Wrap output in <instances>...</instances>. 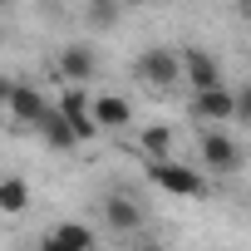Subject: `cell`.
I'll return each mask as SVG.
<instances>
[{"label":"cell","mask_w":251,"mask_h":251,"mask_svg":"<svg viewBox=\"0 0 251 251\" xmlns=\"http://www.w3.org/2000/svg\"><path fill=\"white\" fill-rule=\"evenodd\" d=\"M35 133H40V143H50L54 153H64V148H74V143H79L74 123L59 113V103H50V108H45V118H40V128H35Z\"/></svg>","instance_id":"52a82bcc"},{"label":"cell","mask_w":251,"mask_h":251,"mask_svg":"<svg viewBox=\"0 0 251 251\" xmlns=\"http://www.w3.org/2000/svg\"><path fill=\"white\" fill-rule=\"evenodd\" d=\"M40 251H69V246H64V241L50 231V236H40Z\"/></svg>","instance_id":"2e32d148"},{"label":"cell","mask_w":251,"mask_h":251,"mask_svg":"<svg viewBox=\"0 0 251 251\" xmlns=\"http://www.w3.org/2000/svg\"><path fill=\"white\" fill-rule=\"evenodd\" d=\"M148 182H158L163 192H173V197H207V182L192 173V168H182V163H148Z\"/></svg>","instance_id":"7a4b0ae2"},{"label":"cell","mask_w":251,"mask_h":251,"mask_svg":"<svg viewBox=\"0 0 251 251\" xmlns=\"http://www.w3.org/2000/svg\"><path fill=\"white\" fill-rule=\"evenodd\" d=\"M133 251H163V246H133Z\"/></svg>","instance_id":"ac0fdd59"},{"label":"cell","mask_w":251,"mask_h":251,"mask_svg":"<svg viewBox=\"0 0 251 251\" xmlns=\"http://www.w3.org/2000/svg\"><path fill=\"white\" fill-rule=\"evenodd\" d=\"M54 236H59V241H64L69 251H94V231H89L84 222H64V226H59Z\"/></svg>","instance_id":"4fadbf2b"},{"label":"cell","mask_w":251,"mask_h":251,"mask_svg":"<svg viewBox=\"0 0 251 251\" xmlns=\"http://www.w3.org/2000/svg\"><path fill=\"white\" fill-rule=\"evenodd\" d=\"M236 123H246V128H251V84L236 89Z\"/></svg>","instance_id":"9a60e30c"},{"label":"cell","mask_w":251,"mask_h":251,"mask_svg":"<svg viewBox=\"0 0 251 251\" xmlns=\"http://www.w3.org/2000/svg\"><path fill=\"white\" fill-rule=\"evenodd\" d=\"M59 74L84 89V84L94 79V50H89V45H69V50L59 54Z\"/></svg>","instance_id":"9c48e42d"},{"label":"cell","mask_w":251,"mask_h":251,"mask_svg":"<svg viewBox=\"0 0 251 251\" xmlns=\"http://www.w3.org/2000/svg\"><path fill=\"white\" fill-rule=\"evenodd\" d=\"M138 74L153 89H173L182 79V54H173V50H143L138 54Z\"/></svg>","instance_id":"277c9868"},{"label":"cell","mask_w":251,"mask_h":251,"mask_svg":"<svg viewBox=\"0 0 251 251\" xmlns=\"http://www.w3.org/2000/svg\"><path fill=\"white\" fill-rule=\"evenodd\" d=\"M197 153H202V163H207L212 173H236V168H241V148H236V138L222 133V128H207V133L197 138Z\"/></svg>","instance_id":"3957f363"},{"label":"cell","mask_w":251,"mask_h":251,"mask_svg":"<svg viewBox=\"0 0 251 251\" xmlns=\"http://www.w3.org/2000/svg\"><path fill=\"white\" fill-rule=\"evenodd\" d=\"M182 74H187L192 94L222 89V64H217V54H207V50H182Z\"/></svg>","instance_id":"5b68a950"},{"label":"cell","mask_w":251,"mask_h":251,"mask_svg":"<svg viewBox=\"0 0 251 251\" xmlns=\"http://www.w3.org/2000/svg\"><path fill=\"white\" fill-rule=\"evenodd\" d=\"M103 217H108L113 231H138V226H143V207H138L133 197H123V192H113V197L103 202Z\"/></svg>","instance_id":"ba28073f"},{"label":"cell","mask_w":251,"mask_h":251,"mask_svg":"<svg viewBox=\"0 0 251 251\" xmlns=\"http://www.w3.org/2000/svg\"><path fill=\"white\" fill-rule=\"evenodd\" d=\"M118 5L123 0H89V25H99V30L118 25Z\"/></svg>","instance_id":"5bb4252c"},{"label":"cell","mask_w":251,"mask_h":251,"mask_svg":"<svg viewBox=\"0 0 251 251\" xmlns=\"http://www.w3.org/2000/svg\"><path fill=\"white\" fill-rule=\"evenodd\" d=\"M138 148H143V158H148V163H168V148H173V128H168V123H153V128H143Z\"/></svg>","instance_id":"8fae6325"},{"label":"cell","mask_w":251,"mask_h":251,"mask_svg":"<svg viewBox=\"0 0 251 251\" xmlns=\"http://www.w3.org/2000/svg\"><path fill=\"white\" fill-rule=\"evenodd\" d=\"M123 5H143V0H123Z\"/></svg>","instance_id":"d6986e66"},{"label":"cell","mask_w":251,"mask_h":251,"mask_svg":"<svg viewBox=\"0 0 251 251\" xmlns=\"http://www.w3.org/2000/svg\"><path fill=\"white\" fill-rule=\"evenodd\" d=\"M187 108L202 123H226V118H236V94L231 89H207V94H192Z\"/></svg>","instance_id":"8992f818"},{"label":"cell","mask_w":251,"mask_h":251,"mask_svg":"<svg viewBox=\"0 0 251 251\" xmlns=\"http://www.w3.org/2000/svg\"><path fill=\"white\" fill-rule=\"evenodd\" d=\"M128 118H133V103H128V99H118V94L94 99V123H99V128H113V133H118Z\"/></svg>","instance_id":"30bf717a"},{"label":"cell","mask_w":251,"mask_h":251,"mask_svg":"<svg viewBox=\"0 0 251 251\" xmlns=\"http://www.w3.org/2000/svg\"><path fill=\"white\" fill-rule=\"evenodd\" d=\"M30 207V187H25V177H5L0 182V212H25Z\"/></svg>","instance_id":"7c38bea8"},{"label":"cell","mask_w":251,"mask_h":251,"mask_svg":"<svg viewBox=\"0 0 251 251\" xmlns=\"http://www.w3.org/2000/svg\"><path fill=\"white\" fill-rule=\"evenodd\" d=\"M236 10H241V15H251V0H236Z\"/></svg>","instance_id":"e0dca14e"},{"label":"cell","mask_w":251,"mask_h":251,"mask_svg":"<svg viewBox=\"0 0 251 251\" xmlns=\"http://www.w3.org/2000/svg\"><path fill=\"white\" fill-rule=\"evenodd\" d=\"M0 99H5L15 128H40V118L50 108V99H40V89H30V84H0Z\"/></svg>","instance_id":"6da1fadb"}]
</instances>
